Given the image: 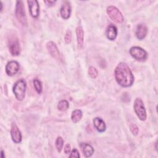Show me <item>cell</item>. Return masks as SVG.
I'll return each mask as SVG.
<instances>
[{
    "instance_id": "obj_2",
    "label": "cell",
    "mask_w": 158,
    "mask_h": 158,
    "mask_svg": "<svg viewBox=\"0 0 158 158\" xmlns=\"http://www.w3.org/2000/svg\"><path fill=\"white\" fill-rule=\"evenodd\" d=\"M26 82L23 79L17 80L13 86V93L18 101H22L25 96Z\"/></svg>"
},
{
    "instance_id": "obj_28",
    "label": "cell",
    "mask_w": 158,
    "mask_h": 158,
    "mask_svg": "<svg viewBox=\"0 0 158 158\" xmlns=\"http://www.w3.org/2000/svg\"><path fill=\"white\" fill-rule=\"evenodd\" d=\"M1 157L2 158H4V157H5V156H4V151H2V150H1Z\"/></svg>"
},
{
    "instance_id": "obj_24",
    "label": "cell",
    "mask_w": 158,
    "mask_h": 158,
    "mask_svg": "<svg viewBox=\"0 0 158 158\" xmlns=\"http://www.w3.org/2000/svg\"><path fill=\"white\" fill-rule=\"evenodd\" d=\"M130 130L131 131V132L134 135H137L138 133V127H137V125H136L134 123H131L130 125Z\"/></svg>"
},
{
    "instance_id": "obj_10",
    "label": "cell",
    "mask_w": 158,
    "mask_h": 158,
    "mask_svg": "<svg viewBox=\"0 0 158 158\" xmlns=\"http://www.w3.org/2000/svg\"><path fill=\"white\" fill-rule=\"evenodd\" d=\"M10 135L12 141L15 143H19L22 141V135L18 127L15 123H12L10 128Z\"/></svg>"
},
{
    "instance_id": "obj_21",
    "label": "cell",
    "mask_w": 158,
    "mask_h": 158,
    "mask_svg": "<svg viewBox=\"0 0 158 158\" xmlns=\"http://www.w3.org/2000/svg\"><path fill=\"white\" fill-rule=\"evenodd\" d=\"M33 85H34L35 89L36 91V92L38 94H40L42 92V84H41V82L39 80L35 78V79L33 80Z\"/></svg>"
},
{
    "instance_id": "obj_13",
    "label": "cell",
    "mask_w": 158,
    "mask_h": 158,
    "mask_svg": "<svg viewBox=\"0 0 158 158\" xmlns=\"http://www.w3.org/2000/svg\"><path fill=\"white\" fill-rule=\"evenodd\" d=\"M61 17L64 19H67L70 17L71 14V6L68 1H65L62 6L60 9Z\"/></svg>"
},
{
    "instance_id": "obj_19",
    "label": "cell",
    "mask_w": 158,
    "mask_h": 158,
    "mask_svg": "<svg viewBox=\"0 0 158 158\" xmlns=\"http://www.w3.org/2000/svg\"><path fill=\"white\" fill-rule=\"evenodd\" d=\"M69 107V104L66 100H61L57 104V109L60 111H64L68 109Z\"/></svg>"
},
{
    "instance_id": "obj_23",
    "label": "cell",
    "mask_w": 158,
    "mask_h": 158,
    "mask_svg": "<svg viewBox=\"0 0 158 158\" xmlns=\"http://www.w3.org/2000/svg\"><path fill=\"white\" fill-rule=\"evenodd\" d=\"M64 40L66 43H70L72 41V32L70 30H67L65 36H64Z\"/></svg>"
},
{
    "instance_id": "obj_18",
    "label": "cell",
    "mask_w": 158,
    "mask_h": 158,
    "mask_svg": "<svg viewBox=\"0 0 158 158\" xmlns=\"http://www.w3.org/2000/svg\"><path fill=\"white\" fill-rule=\"evenodd\" d=\"M82 117V112L81 110L76 109L72 112L71 119L73 123L78 122Z\"/></svg>"
},
{
    "instance_id": "obj_26",
    "label": "cell",
    "mask_w": 158,
    "mask_h": 158,
    "mask_svg": "<svg viewBox=\"0 0 158 158\" xmlns=\"http://www.w3.org/2000/svg\"><path fill=\"white\" fill-rule=\"evenodd\" d=\"M70 145L69 144H65V146H64V153L66 154H69V153H70Z\"/></svg>"
},
{
    "instance_id": "obj_4",
    "label": "cell",
    "mask_w": 158,
    "mask_h": 158,
    "mask_svg": "<svg viewBox=\"0 0 158 158\" xmlns=\"http://www.w3.org/2000/svg\"><path fill=\"white\" fill-rule=\"evenodd\" d=\"M134 110L137 117L141 120H145L146 119V112L143 101L140 98H136L133 104Z\"/></svg>"
},
{
    "instance_id": "obj_5",
    "label": "cell",
    "mask_w": 158,
    "mask_h": 158,
    "mask_svg": "<svg viewBox=\"0 0 158 158\" xmlns=\"http://www.w3.org/2000/svg\"><path fill=\"white\" fill-rule=\"evenodd\" d=\"M107 13L109 17L115 23H122L123 22V16L116 7L114 6L107 7Z\"/></svg>"
},
{
    "instance_id": "obj_17",
    "label": "cell",
    "mask_w": 158,
    "mask_h": 158,
    "mask_svg": "<svg viewBox=\"0 0 158 158\" xmlns=\"http://www.w3.org/2000/svg\"><path fill=\"white\" fill-rule=\"evenodd\" d=\"M93 124L95 128L99 132H104L106 130V125L103 120L99 117H96L93 120Z\"/></svg>"
},
{
    "instance_id": "obj_16",
    "label": "cell",
    "mask_w": 158,
    "mask_h": 158,
    "mask_svg": "<svg viewBox=\"0 0 158 158\" xmlns=\"http://www.w3.org/2000/svg\"><path fill=\"white\" fill-rule=\"evenodd\" d=\"M76 34H77V41L78 48L81 49L83 47V39H84V31L81 27H77L76 28Z\"/></svg>"
},
{
    "instance_id": "obj_14",
    "label": "cell",
    "mask_w": 158,
    "mask_h": 158,
    "mask_svg": "<svg viewBox=\"0 0 158 158\" xmlns=\"http://www.w3.org/2000/svg\"><path fill=\"white\" fill-rule=\"evenodd\" d=\"M148 33V28L145 24L140 23L136 27V36L138 40H143L145 38Z\"/></svg>"
},
{
    "instance_id": "obj_29",
    "label": "cell",
    "mask_w": 158,
    "mask_h": 158,
    "mask_svg": "<svg viewBox=\"0 0 158 158\" xmlns=\"http://www.w3.org/2000/svg\"><path fill=\"white\" fill-rule=\"evenodd\" d=\"M0 4H1V11H2V2H0Z\"/></svg>"
},
{
    "instance_id": "obj_6",
    "label": "cell",
    "mask_w": 158,
    "mask_h": 158,
    "mask_svg": "<svg viewBox=\"0 0 158 158\" xmlns=\"http://www.w3.org/2000/svg\"><path fill=\"white\" fill-rule=\"evenodd\" d=\"M8 47L12 56H18L20 52V46L19 39L16 36H12L8 40Z\"/></svg>"
},
{
    "instance_id": "obj_27",
    "label": "cell",
    "mask_w": 158,
    "mask_h": 158,
    "mask_svg": "<svg viewBox=\"0 0 158 158\" xmlns=\"http://www.w3.org/2000/svg\"><path fill=\"white\" fill-rule=\"evenodd\" d=\"M44 3H46L48 6H52L56 1H44Z\"/></svg>"
},
{
    "instance_id": "obj_11",
    "label": "cell",
    "mask_w": 158,
    "mask_h": 158,
    "mask_svg": "<svg viewBox=\"0 0 158 158\" xmlns=\"http://www.w3.org/2000/svg\"><path fill=\"white\" fill-rule=\"evenodd\" d=\"M27 3L28 4L30 15L34 18H37L40 13V6L38 2L36 0H30L27 1Z\"/></svg>"
},
{
    "instance_id": "obj_3",
    "label": "cell",
    "mask_w": 158,
    "mask_h": 158,
    "mask_svg": "<svg viewBox=\"0 0 158 158\" xmlns=\"http://www.w3.org/2000/svg\"><path fill=\"white\" fill-rule=\"evenodd\" d=\"M15 14L17 20L23 25H26L27 23V19L25 14L23 3L22 1H17L16 2Z\"/></svg>"
},
{
    "instance_id": "obj_9",
    "label": "cell",
    "mask_w": 158,
    "mask_h": 158,
    "mask_svg": "<svg viewBox=\"0 0 158 158\" xmlns=\"http://www.w3.org/2000/svg\"><path fill=\"white\" fill-rule=\"evenodd\" d=\"M46 48L49 54L55 59L60 60V55L56 44L52 41H49L46 44Z\"/></svg>"
},
{
    "instance_id": "obj_20",
    "label": "cell",
    "mask_w": 158,
    "mask_h": 158,
    "mask_svg": "<svg viewBox=\"0 0 158 158\" xmlns=\"http://www.w3.org/2000/svg\"><path fill=\"white\" fill-rule=\"evenodd\" d=\"M55 145H56V148L57 151L60 152L62 149L63 145H64V140L62 138V137L58 136L56 138V140L55 142Z\"/></svg>"
},
{
    "instance_id": "obj_1",
    "label": "cell",
    "mask_w": 158,
    "mask_h": 158,
    "mask_svg": "<svg viewBox=\"0 0 158 158\" xmlns=\"http://www.w3.org/2000/svg\"><path fill=\"white\" fill-rule=\"evenodd\" d=\"M115 78L117 82L123 87H129L134 82L133 75L127 64L120 62L115 69Z\"/></svg>"
},
{
    "instance_id": "obj_15",
    "label": "cell",
    "mask_w": 158,
    "mask_h": 158,
    "mask_svg": "<svg viewBox=\"0 0 158 158\" xmlns=\"http://www.w3.org/2000/svg\"><path fill=\"white\" fill-rule=\"evenodd\" d=\"M106 35L107 38L110 40H114L117 36V27L110 24L109 25L106 31Z\"/></svg>"
},
{
    "instance_id": "obj_7",
    "label": "cell",
    "mask_w": 158,
    "mask_h": 158,
    "mask_svg": "<svg viewBox=\"0 0 158 158\" xmlns=\"http://www.w3.org/2000/svg\"><path fill=\"white\" fill-rule=\"evenodd\" d=\"M129 52L130 55L134 59L139 61H144L148 57L147 52L143 48L138 46L131 47Z\"/></svg>"
},
{
    "instance_id": "obj_25",
    "label": "cell",
    "mask_w": 158,
    "mask_h": 158,
    "mask_svg": "<svg viewBox=\"0 0 158 158\" xmlns=\"http://www.w3.org/2000/svg\"><path fill=\"white\" fill-rule=\"evenodd\" d=\"M69 157H76V158L80 157V154H79V152H78V150L77 149H72Z\"/></svg>"
},
{
    "instance_id": "obj_8",
    "label": "cell",
    "mask_w": 158,
    "mask_h": 158,
    "mask_svg": "<svg viewBox=\"0 0 158 158\" xmlns=\"http://www.w3.org/2000/svg\"><path fill=\"white\" fill-rule=\"evenodd\" d=\"M20 65L15 60H11L6 65V72L9 76H13L15 75L19 70Z\"/></svg>"
},
{
    "instance_id": "obj_12",
    "label": "cell",
    "mask_w": 158,
    "mask_h": 158,
    "mask_svg": "<svg viewBox=\"0 0 158 158\" xmlns=\"http://www.w3.org/2000/svg\"><path fill=\"white\" fill-rule=\"evenodd\" d=\"M81 150L84 155L85 157H91L93 153H94V148L93 146L88 144V143H81L80 144Z\"/></svg>"
},
{
    "instance_id": "obj_22",
    "label": "cell",
    "mask_w": 158,
    "mask_h": 158,
    "mask_svg": "<svg viewBox=\"0 0 158 158\" xmlns=\"http://www.w3.org/2000/svg\"><path fill=\"white\" fill-rule=\"evenodd\" d=\"M88 73L92 78H96L98 75V72L97 69L93 66H91L89 67Z\"/></svg>"
}]
</instances>
